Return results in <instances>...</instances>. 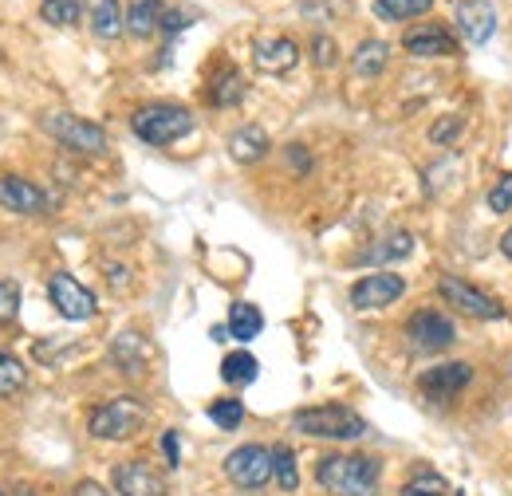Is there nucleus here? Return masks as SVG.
<instances>
[{
  "mask_svg": "<svg viewBox=\"0 0 512 496\" xmlns=\"http://www.w3.org/2000/svg\"><path fill=\"white\" fill-rule=\"evenodd\" d=\"M379 477L383 465L355 453H331L316 465V481L335 496H379Z\"/></svg>",
  "mask_w": 512,
  "mask_h": 496,
  "instance_id": "obj_1",
  "label": "nucleus"
},
{
  "mask_svg": "<svg viewBox=\"0 0 512 496\" xmlns=\"http://www.w3.org/2000/svg\"><path fill=\"white\" fill-rule=\"evenodd\" d=\"M292 426L300 434L320 437V441H359L367 437V418L355 414L351 406H312V410H296Z\"/></svg>",
  "mask_w": 512,
  "mask_h": 496,
  "instance_id": "obj_2",
  "label": "nucleus"
},
{
  "mask_svg": "<svg viewBox=\"0 0 512 496\" xmlns=\"http://www.w3.org/2000/svg\"><path fill=\"white\" fill-rule=\"evenodd\" d=\"M130 130L146 142V146H170L178 138H186L193 130V115L178 103H150V107H138Z\"/></svg>",
  "mask_w": 512,
  "mask_h": 496,
  "instance_id": "obj_3",
  "label": "nucleus"
},
{
  "mask_svg": "<svg viewBox=\"0 0 512 496\" xmlns=\"http://www.w3.org/2000/svg\"><path fill=\"white\" fill-rule=\"evenodd\" d=\"M142 426H146V406L138 398H130V394L95 406L91 422H87L91 437H99V441H130Z\"/></svg>",
  "mask_w": 512,
  "mask_h": 496,
  "instance_id": "obj_4",
  "label": "nucleus"
},
{
  "mask_svg": "<svg viewBox=\"0 0 512 496\" xmlns=\"http://www.w3.org/2000/svg\"><path fill=\"white\" fill-rule=\"evenodd\" d=\"M44 130L67 146L75 154H107V130L91 119H79V115H67V111H56L44 119Z\"/></svg>",
  "mask_w": 512,
  "mask_h": 496,
  "instance_id": "obj_5",
  "label": "nucleus"
},
{
  "mask_svg": "<svg viewBox=\"0 0 512 496\" xmlns=\"http://www.w3.org/2000/svg\"><path fill=\"white\" fill-rule=\"evenodd\" d=\"M225 477L237 485V489H264L276 473H272V449H264V445H241V449H233L229 457H225Z\"/></svg>",
  "mask_w": 512,
  "mask_h": 496,
  "instance_id": "obj_6",
  "label": "nucleus"
},
{
  "mask_svg": "<svg viewBox=\"0 0 512 496\" xmlns=\"http://www.w3.org/2000/svg\"><path fill=\"white\" fill-rule=\"evenodd\" d=\"M406 339H410V347H414V351L438 355V351H449V347H453L457 327H453V319L442 315V311L422 308L406 319Z\"/></svg>",
  "mask_w": 512,
  "mask_h": 496,
  "instance_id": "obj_7",
  "label": "nucleus"
},
{
  "mask_svg": "<svg viewBox=\"0 0 512 496\" xmlns=\"http://www.w3.org/2000/svg\"><path fill=\"white\" fill-rule=\"evenodd\" d=\"M48 296H52V308L60 311L64 319H75V323H83V319H91V315L99 311L95 292L83 288L71 272H56V276L48 280Z\"/></svg>",
  "mask_w": 512,
  "mask_h": 496,
  "instance_id": "obj_8",
  "label": "nucleus"
},
{
  "mask_svg": "<svg viewBox=\"0 0 512 496\" xmlns=\"http://www.w3.org/2000/svg\"><path fill=\"white\" fill-rule=\"evenodd\" d=\"M469 382H473V367L469 363H442V367H430V371L418 378V390H422L426 402L449 406Z\"/></svg>",
  "mask_w": 512,
  "mask_h": 496,
  "instance_id": "obj_9",
  "label": "nucleus"
},
{
  "mask_svg": "<svg viewBox=\"0 0 512 496\" xmlns=\"http://www.w3.org/2000/svg\"><path fill=\"white\" fill-rule=\"evenodd\" d=\"M438 292H442V300H446L449 308L465 311V315H473V319H501V315H505L493 296H485L481 288H473V284L461 280V276H442Z\"/></svg>",
  "mask_w": 512,
  "mask_h": 496,
  "instance_id": "obj_10",
  "label": "nucleus"
},
{
  "mask_svg": "<svg viewBox=\"0 0 512 496\" xmlns=\"http://www.w3.org/2000/svg\"><path fill=\"white\" fill-rule=\"evenodd\" d=\"M453 20H457V32L465 44L481 48L497 36V8L489 0H457L453 8Z\"/></svg>",
  "mask_w": 512,
  "mask_h": 496,
  "instance_id": "obj_11",
  "label": "nucleus"
},
{
  "mask_svg": "<svg viewBox=\"0 0 512 496\" xmlns=\"http://www.w3.org/2000/svg\"><path fill=\"white\" fill-rule=\"evenodd\" d=\"M406 292V280L398 272H371L351 288V308L359 311H383Z\"/></svg>",
  "mask_w": 512,
  "mask_h": 496,
  "instance_id": "obj_12",
  "label": "nucleus"
},
{
  "mask_svg": "<svg viewBox=\"0 0 512 496\" xmlns=\"http://www.w3.org/2000/svg\"><path fill=\"white\" fill-rule=\"evenodd\" d=\"M0 205L20 213V217H44L52 209V197L40 186H32L28 178H16V174H4L0 178Z\"/></svg>",
  "mask_w": 512,
  "mask_h": 496,
  "instance_id": "obj_13",
  "label": "nucleus"
},
{
  "mask_svg": "<svg viewBox=\"0 0 512 496\" xmlns=\"http://www.w3.org/2000/svg\"><path fill=\"white\" fill-rule=\"evenodd\" d=\"M402 48L406 56L414 60H442V56H453L457 52V40L446 24H418L402 36Z\"/></svg>",
  "mask_w": 512,
  "mask_h": 496,
  "instance_id": "obj_14",
  "label": "nucleus"
},
{
  "mask_svg": "<svg viewBox=\"0 0 512 496\" xmlns=\"http://www.w3.org/2000/svg\"><path fill=\"white\" fill-rule=\"evenodd\" d=\"M115 493L119 496H170L162 473H154L146 461H127L115 469Z\"/></svg>",
  "mask_w": 512,
  "mask_h": 496,
  "instance_id": "obj_15",
  "label": "nucleus"
},
{
  "mask_svg": "<svg viewBox=\"0 0 512 496\" xmlns=\"http://www.w3.org/2000/svg\"><path fill=\"white\" fill-rule=\"evenodd\" d=\"M253 60H256V67L268 71V75H284V71L296 67L300 48H296V40H288V36H268V40H256Z\"/></svg>",
  "mask_w": 512,
  "mask_h": 496,
  "instance_id": "obj_16",
  "label": "nucleus"
},
{
  "mask_svg": "<svg viewBox=\"0 0 512 496\" xmlns=\"http://www.w3.org/2000/svg\"><path fill=\"white\" fill-rule=\"evenodd\" d=\"M205 99H209L213 107H233V103H241V99H245V75H241L237 67H221V71L209 79Z\"/></svg>",
  "mask_w": 512,
  "mask_h": 496,
  "instance_id": "obj_17",
  "label": "nucleus"
},
{
  "mask_svg": "<svg viewBox=\"0 0 512 496\" xmlns=\"http://www.w3.org/2000/svg\"><path fill=\"white\" fill-rule=\"evenodd\" d=\"M111 355H115V363L123 367V374H130V378H134V374H142V367H146L150 347H146V339H142V335L127 331V335H119V339H115Z\"/></svg>",
  "mask_w": 512,
  "mask_h": 496,
  "instance_id": "obj_18",
  "label": "nucleus"
},
{
  "mask_svg": "<svg viewBox=\"0 0 512 496\" xmlns=\"http://www.w3.org/2000/svg\"><path fill=\"white\" fill-rule=\"evenodd\" d=\"M229 154L237 158V162H260L264 154H268V134H264V126H241L233 138H229Z\"/></svg>",
  "mask_w": 512,
  "mask_h": 496,
  "instance_id": "obj_19",
  "label": "nucleus"
},
{
  "mask_svg": "<svg viewBox=\"0 0 512 496\" xmlns=\"http://www.w3.org/2000/svg\"><path fill=\"white\" fill-rule=\"evenodd\" d=\"M162 16H166L162 0H134L127 12V32L130 36H150L162 28Z\"/></svg>",
  "mask_w": 512,
  "mask_h": 496,
  "instance_id": "obj_20",
  "label": "nucleus"
},
{
  "mask_svg": "<svg viewBox=\"0 0 512 496\" xmlns=\"http://www.w3.org/2000/svg\"><path fill=\"white\" fill-rule=\"evenodd\" d=\"M91 28L103 40H115L127 28V16L119 8V0H91Z\"/></svg>",
  "mask_w": 512,
  "mask_h": 496,
  "instance_id": "obj_21",
  "label": "nucleus"
},
{
  "mask_svg": "<svg viewBox=\"0 0 512 496\" xmlns=\"http://www.w3.org/2000/svg\"><path fill=\"white\" fill-rule=\"evenodd\" d=\"M260 331H264V315H260L256 304L241 300V304H233V308H229V335H233V339L249 343V339H256Z\"/></svg>",
  "mask_w": 512,
  "mask_h": 496,
  "instance_id": "obj_22",
  "label": "nucleus"
},
{
  "mask_svg": "<svg viewBox=\"0 0 512 496\" xmlns=\"http://www.w3.org/2000/svg\"><path fill=\"white\" fill-rule=\"evenodd\" d=\"M386 63H390V44L383 40H363L359 48H355V56H351V67H355V75H379Z\"/></svg>",
  "mask_w": 512,
  "mask_h": 496,
  "instance_id": "obj_23",
  "label": "nucleus"
},
{
  "mask_svg": "<svg viewBox=\"0 0 512 496\" xmlns=\"http://www.w3.org/2000/svg\"><path fill=\"white\" fill-rule=\"evenodd\" d=\"M414 252V237L410 233H390V237H383L375 248H367L359 260L363 264H386V260H402V256H410Z\"/></svg>",
  "mask_w": 512,
  "mask_h": 496,
  "instance_id": "obj_24",
  "label": "nucleus"
},
{
  "mask_svg": "<svg viewBox=\"0 0 512 496\" xmlns=\"http://www.w3.org/2000/svg\"><path fill=\"white\" fill-rule=\"evenodd\" d=\"M256 371H260V363H256L249 351H233V355H225V363H221V378H225L229 386H249V382H256Z\"/></svg>",
  "mask_w": 512,
  "mask_h": 496,
  "instance_id": "obj_25",
  "label": "nucleus"
},
{
  "mask_svg": "<svg viewBox=\"0 0 512 496\" xmlns=\"http://www.w3.org/2000/svg\"><path fill=\"white\" fill-rule=\"evenodd\" d=\"M40 16L56 28H75L79 16H83V0H44L40 4Z\"/></svg>",
  "mask_w": 512,
  "mask_h": 496,
  "instance_id": "obj_26",
  "label": "nucleus"
},
{
  "mask_svg": "<svg viewBox=\"0 0 512 496\" xmlns=\"http://www.w3.org/2000/svg\"><path fill=\"white\" fill-rule=\"evenodd\" d=\"M272 473L280 481L284 493H292L300 485V469H296V453L288 445H272Z\"/></svg>",
  "mask_w": 512,
  "mask_h": 496,
  "instance_id": "obj_27",
  "label": "nucleus"
},
{
  "mask_svg": "<svg viewBox=\"0 0 512 496\" xmlns=\"http://www.w3.org/2000/svg\"><path fill=\"white\" fill-rule=\"evenodd\" d=\"M434 8V0H375V12L383 20H414V16H426Z\"/></svg>",
  "mask_w": 512,
  "mask_h": 496,
  "instance_id": "obj_28",
  "label": "nucleus"
},
{
  "mask_svg": "<svg viewBox=\"0 0 512 496\" xmlns=\"http://www.w3.org/2000/svg\"><path fill=\"white\" fill-rule=\"evenodd\" d=\"M402 496H453L442 473H430V469H418L406 485H402Z\"/></svg>",
  "mask_w": 512,
  "mask_h": 496,
  "instance_id": "obj_29",
  "label": "nucleus"
},
{
  "mask_svg": "<svg viewBox=\"0 0 512 496\" xmlns=\"http://www.w3.org/2000/svg\"><path fill=\"white\" fill-rule=\"evenodd\" d=\"M209 422L221 426V430H237V426L245 422V402H237V398H217V402H209Z\"/></svg>",
  "mask_w": 512,
  "mask_h": 496,
  "instance_id": "obj_30",
  "label": "nucleus"
},
{
  "mask_svg": "<svg viewBox=\"0 0 512 496\" xmlns=\"http://www.w3.org/2000/svg\"><path fill=\"white\" fill-rule=\"evenodd\" d=\"M24 382H28V371H24V363L0 351V398H12L16 390H24Z\"/></svg>",
  "mask_w": 512,
  "mask_h": 496,
  "instance_id": "obj_31",
  "label": "nucleus"
},
{
  "mask_svg": "<svg viewBox=\"0 0 512 496\" xmlns=\"http://www.w3.org/2000/svg\"><path fill=\"white\" fill-rule=\"evenodd\" d=\"M20 311V288L16 280H0V323H12Z\"/></svg>",
  "mask_w": 512,
  "mask_h": 496,
  "instance_id": "obj_32",
  "label": "nucleus"
},
{
  "mask_svg": "<svg viewBox=\"0 0 512 496\" xmlns=\"http://www.w3.org/2000/svg\"><path fill=\"white\" fill-rule=\"evenodd\" d=\"M489 209H493V213H512V170L497 186L489 189Z\"/></svg>",
  "mask_w": 512,
  "mask_h": 496,
  "instance_id": "obj_33",
  "label": "nucleus"
},
{
  "mask_svg": "<svg viewBox=\"0 0 512 496\" xmlns=\"http://www.w3.org/2000/svg\"><path fill=\"white\" fill-rule=\"evenodd\" d=\"M461 126H465V123H461L457 115H446L442 123L430 130V142H438V146H449V142H453V138L461 134Z\"/></svg>",
  "mask_w": 512,
  "mask_h": 496,
  "instance_id": "obj_34",
  "label": "nucleus"
},
{
  "mask_svg": "<svg viewBox=\"0 0 512 496\" xmlns=\"http://www.w3.org/2000/svg\"><path fill=\"white\" fill-rule=\"evenodd\" d=\"M312 52H316V63H320V67H331V63L339 60V48H335L331 36H316V40H312Z\"/></svg>",
  "mask_w": 512,
  "mask_h": 496,
  "instance_id": "obj_35",
  "label": "nucleus"
},
{
  "mask_svg": "<svg viewBox=\"0 0 512 496\" xmlns=\"http://www.w3.org/2000/svg\"><path fill=\"white\" fill-rule=\"evenodd\" d=\"M193 12L190 8H166V16H162V32H182V28H190Z\"/></svg>",
  "mask_w": 512,
  "mask_h": 496,
  "instance_id": "obj_36",
  "label": "nucleus"
},
{
  "mask_svg": "<svg viewBox=\"0 0 512 496\" xmlns=\"http://www.w3.org/2000/svg\"><path fill=\"white\" fill-rule=\"evenodd\" d=\"M162 453H166L170 469H178V461H182V445H178V430H166V434H162Z\"/></svg>",
  "mask_w": 512,
  "mask_h": 496,
  "instance_id": "obj_37",
  "label": "nucleus"
},
{
  "mask_svg": "<svg viewBox=\"0 0 512 496\" xmlns=\"http://www.w3.org/2000/svg\"><path fill=\"white\" fill-rule=\"evenodd\" d=\"M288 162H292L300 174H304V170H312V158H308V150H304V146H288Z\"/></svg>",
  "mask_w": 512,
  "mask_h": 496,
  "instance_id": "obj_38",
  "label": "nucleus"
},
{
  "mask_svg": "<svg viewBox=\"0 0 512 496\" xmlns=\"http://www.w3.org/2000/svg\"><path fill=\"white\" fill-rule=\"evenodd\" d=\"M75 496H103V489H99V485H91V481H87V485H79V489H75Z\"/></svg>",
  "mask_w": 512,
  "mask_h": 496,
  "instance_id": "obj_39",
  "label": "nucleus"
},
{
  "mask_svg": "<svg viewBox=\"0 0 512 496\" xmlns=\"http://www.w3.org/2000/svg\"><path fill=\"white\" fill-rule=\"evenodd\" d=\"M501 252H505V260H512V225L505 229V237H501Z\"/></svg>",
  "mask_w": 512,
  "mask_h": 496,
  "instance_id": "obj_40",
  "label": "nucleus"
}]
</instances>
